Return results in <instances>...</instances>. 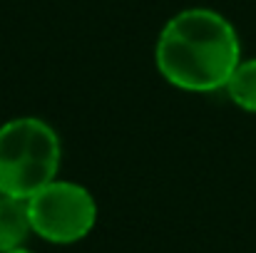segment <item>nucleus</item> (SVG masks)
Returning <instances> with one entry per match:
<instances>
[{"instance_id":"obj_5","label":"nucleus","mask_w":256,"mask_h":253,"mask_svg":"<svg viewBox=\"0 0 256 253\" xmlns=\"http://www.w3.org/2000/svg\"><path fill=\"white\" fill-rule=\"evenodd\" d=\"M224 92L236 107L256 114V57H249V60L242 57V62L234 67Z\"/></svg>"},{"instance_id":"obj_4","label":"nucleus","mask_w":256,"mask_h":253,"mask_svg":"<svg viewBox=\"0 0 256 253\" xmlns=\"http://www.w3.org/2000/svg\"><path fill=\"white\" fill-rule=\"evenodd\" d=\"M32 234L28 199H15L0 194V253L22 249Z\"/></svg>"},{"instance_id":"obj_6","label":"nucleus","mask_w":256,"mask_h":253,"mask_svg":"<svg viewBox=\"0 0 256 253\" xmlns=\"http://www.w3.org/2000/svg\"><path fill=\"white\" fill-rule=\"evenodd\" d=\"M8 253H35V251H30V249L22 246V249H12V251H8Z\"/></svg>"},{"instance_id":"obj_3","label":"nucleus","mask_w":256,"mask_h":253,"mask_svg":"<svg viewBox=\"0 0 256 253\" xmlns=\"http://www.w3.org/2000/svg\"><path fill=\"white\" fill-rule=\"evenodd\" d=\"M32 234L50 244H78L97 224V201L82 184L55 179L28 199Z\"/></svg>"},{"instance_id":"obj_2","label":"nucleus","mask_w":256,"mask_h":253,"mask_svg":"<svg viewBox=\"0 0 256 253\" xmlns=\"http://www.w3.org/2000/svg\"><path fill=\"white\" fill-rule=\"evenodd\" d=\"M62 142L40 117H15L0 127V194L30 199L58 179Z\"/></svg>"},{"instance_id":"obj_1","label":"nucleus","mask_w":256,"mask_h":253,"mask_svg":"<svg viewBox=\"0 0 256 253\" xmlns=\"http://www.w3.org/2000/svg\"><path fill=\"white\" fill-rule=\"evenodd\" d=\"M239 62L236 27L212 7H186L172 15L154 45L160 75L184 92L224 89Z\"/></svg>"}]
</instances>
